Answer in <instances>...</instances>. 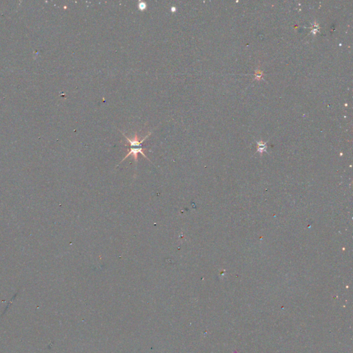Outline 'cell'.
Here are the masks:
<instances>
[{
	"label": "cell",
	"mask_w": 353,
	"mask_h": 353,
	"mask_svg": "<svg viewBox=\"0 0 353 353\" xmlns=\"http://www.w3.org/2000/svg\"><path fill=\"white\" fill-rule=\"evenodd\" d=\"M151 133H150H150H148V135L146 136V137L144 138H143L142 140L139 141V139H138L137 133H135V136H134L133 139V140H131V139H130L129 137H126V136L125 135H124V134L123 133H122V134H123V135L126 138L127 141H128V142L129 143L128 145H129V146H130V149H129V150H128V154H127L126 155V157H124V158L121 160V161L120 162V163H121V162H123L124 161V160H125L126 158H128V157L129 156H130V155H133V157H134V159H135V162H137V161H138V154L139 153L142 154L143 155V156L145 157L146 159H147L148 160V161H150V159L148 158L146 155L144 154V152H143V150H146V149H145V148H142V143L143 142H144V141L146 140V139L148 137H149V136L150 135V134H151ZM150 162H151V161H150Z\"/></svg>",
	"instance_id": "1"
},
{
	"label": "cell",
	"mask_w": 353,
	"mask_h": 353,
	"mask_svg": "<svg viewBox=\"0 0 353 353\" xmlns=\"http://www.w3.org/2000/svg\"><path fill=\"white\" fill-rule=\"evenodd\" d=\"M146 8L147 5L145 2H140V4H139V9H140V11H144Z\"/></svg>",
	"instance_id": "2"
}]
</instances>
